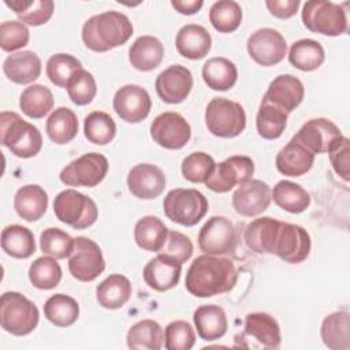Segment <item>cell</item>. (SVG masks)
Masks as SVG:
<instances>
[{
	"instance_id": "obj_1",
	"label": "cell",
	"mask_w": 350,
	"mask_h": 350,
	"mask_svg": "<svg viewBox=\"0 0 350 350\" xmlns=\"http://www.w3.org/2000/svg\"><path fill=\"white\" fill-rule=\"evenodd\" d=\"M243 239L250 250L258 254H276L290 264L306 260L312 247L310 235L304 227L269 216L250 221L245 228Z\"/></svg>"
},
{
	"instance_id": "obj_2",
	"label": "cell",
	"mask_w": 350,
	"mask_h": 350,
	"mask_svg": "<svg viewBox=\"0 0 350 350\" xmlns=\"http://www.w3.org/2000/svg\"><path fill=\"white\" fill-rule=\"evenodd\" d=\"M238 280V271L231 258L213 254H202L190 264L185 286L197 298H208L228 293Z\"/></svg>"
},
{
	"instance_id": "obj_3",
	"label": "cell",
	"mask_w": 350,
	"mask_h": 350,
	"mask_svg": "<svg viewBox=\"0 0 350 350\" xmlns=\"http://www.w3.org/2000/svg\"><path fill=\"white\" fill-rule=\"evenodd\" d=\"M133 25L122 12L105 11L90 16L82 26V41L93 52H107L129 41Z\"/></svg>"
},
{
	"instance_id": "obj_4",
	"label": "cell",
	"mask_w": 350,
	"mask_h": 350,
	"mask_svg": "<svg viewBox=\"0 0 350 350\" xmlns=\"http://www.w3.org/2000/svg\"><path fill=\"white\" fill-rule=\"evenodd\" d=\"M0 142L21 159L34 157L42 148L40 130L23 120L16 112L10 111L0 113Z\"/></svg>"
},
{
	"instance_id": "obj_5",
	"label": "cell",
	"mask_w": 350,
	"mask_h": 350,
	"mask_svg": "<svg viewBox=\"0 0 350 350\" xmlns=\"http://www.w3.org/2000/svg\"><path fill=\"white\" fill-rule=\"evenodd\" d=\"M40 312L33 301L16 291H7L0 298V324L15 336H25L36 329Z\"/></svg>"
},
{
	"instance_id": "obj_6",
	"label": "cell",
	"mask_w": 350,
	"mask_h": 350,
	"mask_svg": "<svg viewBox=\"0 0 350 350\" xmlns=\"http://www.w3.org/2000/svg\"><path fill=\"white\" fill-rule=\"evenodd\" d=\"M205 124L211 134L220 138H234L246 127L243 107L226 97L212 98L205 109Z\"/></svg>"
},
{
	"instance_id": "obj_7",
	"label": "cell",
	"mask_w": 350,
	"mask_h": 350,
	"mask_svg": "<svg viewBox=\"0 0 350 350\" xmlns=\"http://www.w3.org/2000/svg\"><path fill=\"white\" fill-rule=\"evenodd\" d=\"M165 216L178 224L193 227L208 212V200L197 189H172L163 201Z\"/></svg>"
},
{
	"instance_id": "obj_8",
	"label": "cell",
	"mask_w": 350,
	"mask_h": 350,
	"mask_svg": "<svg viewBox=\"0 0 350 350\" xmlns=\"http://www.w3.org/2000/svg\"><path fill=\"white\" fill-rule=\"evenodd\" d=\"M302 22L313 33L336 37L347 31V15L342 5L324 1L310 0L304 4Z\"/></svg>"
},
{
	"instance_id": "obj_9",
	"label": "cell",
	"mask_w": 350,
	"mask_h": 350,
	"mask_svg": "<svg viewBox=\"0 0 350 350\" xmlns=\"http://www.w3.org/2000/svg\"><path fill=\"white\" fill-rule=\"evenodd\" d=\"M53 212L56 217L75 230H83L96 223L98 209L96 202L74 189L60 191L53 200Z\"/></svg>"
},
{
	"instance_id": "obj_10",
	"label": "cell",
	"mask_w": 350,
	"mask_h": 350,
	"mask_svg": "<svg viewBox=\"0 0 350 350\" xmlns=\"http://www.w3.org/2000/svg\"><path fill=\"white\" fill-rule=\"evenodd\" d=\"M105 269L100 246L86 237L74 238V249L68 257V271L79 282H93Z\"/></svg>"
},
{
	"instance_id": "obj_11",
	"label": "cell",
	"mask_w": 350,
	"mask_h": 350,
	"mask_svg": "<svg viewBox=\"0 0 350 350\" xmlns=\"http://www.w3.org/2000/svg\"><path fill=\"white\" fill-rule=\"evenodd\" d=\"M198 246L205 254H232L237 247V230L230 219L212 216L198 232Z\"/></svg>"
},
{
	"instance_id": "obj_12",
	"label": "cell",
	"mask_w": 350,
	"mask_h": 350,
	"mask_svg": "<svg viewBox=\"0 0 350 350\" xmlns=\"http://www.w3.org/2000/svg\"><path fill=\"white\" fill-rule=\"evenodd\" d=\"M108 160L101 153H86L66 165L59 178L67 186L94 187L108 172Z\"/></svg>"
},
{
	"instance_id": "obj_13",
	"label": "cell",
	"mask_w": 350,
	"mask_h": 350,
	"mask_svg": "<svg viewBox=\"0 0 350 350\" xmlns=\"http://www.w3.org/2000/svg\"><path fill=\"white\" fill-rule=\"evenodd\" d=\"M291 139L302 144L316 154L334 150L343 139V135L334 122L325 118H314L304 123Z\"/></svg>"
},
{
	"instance_id": "obj_14",
	"label": "cell",
	"mask_w": 350,
	"mask_h": 350,
	"mask_svg": "<svg viewBox=\"0 0 350 350\" xmlns=\"http://www.w3.org/2000/svg\"><path fill=\"white\" fill-rule=\"evenodd\" d=\"M254 172V163L249 156H231L216 164L206 187L215 193H227L237 185L250 180Z\"/></svg>"
},
{
	"instance_id": "obj_15",
	"label": "cell",
	"mask_w": 350,
	"mask_h": 350,
	"mask_svg": "<svg viewBox=\"0 0 350 350\" xmlns=\"http://www.w3.org/2000/svg\"><path fill=\"white\" fill-rule=\"evenodd\" d=\"M250 57L262 67L280 63L287 52L284 37L275 29L262 27L252 33L246 42Z\"/></svg>"
},
{
	"instance_id": "obj_16",
	"label": "cell",
	"mask_w": 350,
	"mask_h": 350,
	"mask_svg": "<svg viewBox=\"0 0 350 350\" xmlns=\"http://www.w3.org/2000/svg\"><path fill=\"white\" fill-rule=\"evenodd\" d=\"M150 137L165 149H182L191 137V129L187 120L178 112H163L157 115L150 124Z\"/></svg>"
},
{
	"instance_id": "obj_17",
	"label": "cell",
	"mask_w": 350,
	"mask_h": 350,
	"mask_svg": "<svg viewBox=\"0 0 350 350\" xmlns=\"http://www.w3.org/2000/svg\"><path fill=\"white\" fill-rule=\"evenodd\" d=\"M112 107L122 120L127 123H139L148 118L152 108V100L142 86L124 85L116 90Z\"/></svg>"
},
{
	"instance_id": "obj_18",
	"label": "cell",
	"mask_w": 350,
	"mask_h": 350,
	"mask_svg": "<svg viewBox=\"0 0 350 350\" xmlns=\"http://www.w3.org/2000/svg\"><path fill=\"white\" fill-rule=\"evenodd\" d=\"M154 88L164 103L179 104L191 92L193 75L185 66L172 64L157 75Z\"/></svg>"
},
{
	"instance_id": "obj_19",
	"label": "cell",
	"mask_w": 350,
	"mask_h": 350,
	"mask_svg": "<svg viewBox=\"0 0 350 350\" xmlns=\"http://www.w3.org/2000/svg\"><path fill=\"white\" fill-rule=\"evenodd\" d=\"M271 189L260 179H250L232 194V206L237 213L246 217L261 215L271 204Z\"/></svg>"
},
{
	"instance_id": "obj_20",
	"label": "cell",
	"mask_w": 350,
	"mask_h": 350,
	"mask_svg": "<svg viewBox=\"0 0 350 350\" xmlns=\"http://www.w3.org/2000/svg\"><path fill=\"white\" fill-rule=\"evenodd\" d=\"M127 187L137 198L153 200L164 191L165 175L157 165L141 163L129 171Z\"/></svg>"
},
{
	"instance_id": "obj_21",
	"label": "cell",
	"mask_w": 350,
	"mask_h": 350,
	"mask_svg": "<svg viewBox=\"0 0 350 350\" xmlns=\"http://www.w3.org/2000/svg\"><path fill=\"white\" fill-rule=\"evenodd\" d=\"M182 262L171 256L159 253L148 261L142 271L145 283L156 291H167L175 287L180 279Z\"/></svg>"
},
{
	"instance_id": "obj_22",
	"label": "cell",
	"mask_w": 350,
	"mask_h": 350,
	"mask_svg": "<svg viewBox=\"0 0 350 350\" xmlns=\"http://www.w3.org/2000/svg\"><path fill=\"white\" fill-rule=\"evenodd\" d=\"M305 88L301 79L291 74L278 75L268 86L262 100L282 108L287 113L293 112L304 100Z\"/></svg>"
},
{
	"instance_id": "obj_23",
	"label": "cell",
	"mask_w": 350,
	"mask_h": 350,
	"mask_svg": "<svg viewBox=\"0 0 350 350\" xmlns=\"http://www.w3.org/2000/svg\"><path fill=\"white\" fill-rule=\"evenodd\" d=\"M175 45L180 56L190 60H200L211 51L212 37L204 26L189 23L178 30Z\"/></svg>"
},
{
	"instance_id": "obj_24",
	"label": "cell",
	"mask_w": 350,
	"mask_h": 350,
	"mask_svg": "<svg viewBox=\"0 0 350 350\" xmlns=\"http://www.w3.org/2000/svg\"><path fill=\"white\" fill-rule=\"evenodd\" d=\"M314 163V153L306 149L302 144L290 139V142L279 150L275 159L276 168L286 176H302Z\"/></svg>"
},
{
	"instance_id": "obj_25",
	"label": "cell",
	"mask_w": 350,
	"mask_h": 350,
	"mask_svg": "<svg viewBox=\"0 0 350 350\" xmlns=\"http://www.w3.org/2000/svg\"><path fill=\"white\" fill-rule=\"evenodd\" d=\"M5 77L18 85L34 82L41 74V60L33 51L11 53L3 63Z\"/></svg>"
},
{
	"instance_id": "obj_26",
	"label": "cell",
	"mask_w": 350,
	"mask_h": 350,
	"mask_svg": "<svg viewBox=\"0 0 350 350\" xmlns=\"http://www.w3.org/2000/svg\"><path fill=\"white\" fill-rule=\"evenodd\" d=\"M243 336L256 339L265 349H278L282 342L278 321L265 312H254L246 316Z\"/></svg>"
},
{
	"instance_id": "obj_27",
	"label": "cell",
	"mask_w": 350,
	"mask_h": 350,
	"mask_svg": "<svg viewBox=\"0 0 350 350\" xmlns=\"http://www.w3.org/2000/svg\"><path fill=\"white\" fill-rule=\"evenodd\" d=\"M193 321L198 336L206 342L220 339L227 332L226 312L215 304L198 306L193 313Z\"/></svg>"
},
{
	"instance_id": "obj_28",
	"label": "cell",
	"mask_w": 350,
	"mask_h": 350,
	"mask_svg": "<svg viewBox=\"0 0 350 350\" xmlns=\"http://www.w3.org/2000/svg\"><path fill=\"white\" fill-rule=\"evenodd\" d=\"M14 208L19 217L36 221L44 216L48 208V194L38 185H26L18 189L14 197Z\"/></svg>"
},
{
	"instance_id": "obj_29",
	"label": "cell",
	"mask_w": 350,
	"mask_h": 350,
	"mask_svg": "<svg viewBox=\"0 0 350 350\" xmlns=\"http://www.w3.org/2000/svg\"><path fill=\"white\" fill-rule=\"evenodd\" d=\"M164 57V45L153 36L138 37L129 49V60L138 71H150L160 66Z\"/></svg>"
},
{
	"instance_id": "obj_30",
	"label": "cell",
	"mask_w": 350,
	"mask_h": 350,
	"mask_svg": "<svg viewBox=\"0 0 350 350\" xmlns=\"http://www.w3.org/2000/svg\"><path fill=\"white\" fill-rule=\"evenodd\" d=\"M323 343L331 350L350 349V313L347 310L334 312L321 323Z\"/></svg>"
},
{
	"instance_id": "obj_31",
	"label": "cell",
	"mask_w": 350,
	"mask_h": 350,
	"mask_svg": "<svg viewBox=\"0 0 350 350\" xmlns=\"http://www.w3.org/2000/svg\"><path fill=\"white\" fill-rule=\"evenodd\" d=\"M131 291L130 280L120 273H113L97 286L96 299L104 309H119L130 299Z\"/></svg>"
},
{
	"instance_id": "obj_32",
	"label": "cell",
	"mask_w": 350,
	"mask_h": 350,
	"mask_svg": "<svg viewBox=\"0 0 350 350\" xmlns=\"http://www.w3.org/2000/svg\"><path fill=\"white\" fill-rule=\"evenodd\" d=\"M202 79L212 90L226 92L237 83L238 68L227 57H211L202 66Z\"/></svg>"
},
{
	"instance_id": "obj_33",
	"label": "cell",
	"mask_w": 350,
	"mask_h": 350,
	"mask_svg": "<svg viewBox=\"0 0 350 350\" xmlns=\"http://www.w3.org/2000/svg\"><path fill=\"white\" fill-rule=\"evenodd\" d=\"M167 226L156 216H144L134 227V241L138 247L146 252L159 253L167 241Z\"/></svg>"
},
{
	"instance_id": "obj_34",
	"label": "cell",
	"mask_w": 350,
	"mask_h": 350,
	"mask_svg": "<svg viewBox=\"0 0 350 350\" xmlns=\"http://www.w3.org/2000/svg\"><path fill=\"white\" fill-rule=\"evenodd\" d=\"M126 340L134 350H159L164 345V331L157 321L145 319L129 328Z\"/></svg>"
},
{
	"instance_id": "obj_35",
	"label": "cell",
	"mask_w": 350,
	"mask_h": 350,
	"mask_svg": "<svg viewBox=\"0 0 350 350\" xmlns=\"http://www.w3.org/2000/svg\"><path fill=\"white\" fill-rule=\"evenodd\" d=\"M45 131L49 139L57 145L71 142L78 133L77 115L67 107L56 108L46 120Z\"/></svg>"
},
{
	"instance_id": "obj_36",
	"label": "cell",
	"mask_w": 350,
	"mask_h": 350,
	"mask_svg": "<svg viewBox=\"0 0 350 350\" xmlns=\"http://www.w3.org/2000/svg\"><path fill=\"white\" fill-rule=\"evenodd\" d=\"M1 249L15 258H29L36 252L31 230L21 224H11L1 231Z\"/></svg>"
},
{
	"instance_id": "obj_37",
	"label": "cell",
	"mask_w": 350,
	"mask_h": 350,
	"mask_svg": "<svg viewBox=\"0 0 350 350\" xmlns=\"http://www.w3.org/2000/svg\"><path fill=\"white\" fill-rule=\"evenodd\" d=\"M271 197L279 208L290 213H301L310 205L309 193L301 185L291 180L278 182L271 191Z\"/></svg>"
},
{
	"instance_id": "obj_38",
	"label": "cell",
	"mask_w": 350,
	"mask_h": 350,
	"mask_svg": "<svg viewBox=\"0 0 350 350\" xmlns=\"http://www.w3.org/2000/svg\"><path fill=\"white\" fill-rule=\"evenodd\" d=\"M325 59L324 48L320 42L312 38L295 41L288 51V62L301 71L317 70Z\"/></svg>"
},
{
	"instance_id": "obj_39",
	"label": "cell",
	"mask_w": 350,
	"mask_h": 350,
	"mask_svg": "<svg viewBox=\"0 0 350 350\" xmlns=\"http://www.w3.org/2000/svg\"><path fill=\"white\" fill-rule=\"evenodd\" d=\"M4 4L16 14L22 23L30 26L46 23L55 10L52 0H5Z\"/></svg>"
},
{
	"instance_id": "obj_40",
	"label": "cell",
	"mask_w": 350,
	"mask_h": 350,
	"mask_svg": "<svg viewBox=\"0 0 350 350\" xmlns=\"http://www.w3.org/2000/svg\"><path fill=\"white\" fill-rule=\"evenodd\" d=\"M44 314L56 327H70L78 320L79 305L72 297L57 293L44 304Z\"/></svg>"
},
{
	"instance_id": "obj_41",
	"label": "cell",
	"mask_w": 350,
	"mask_h": 350,
	"mask_svg": "<svg viewBox=\"0 0 350 350\" xmlns=\"http://www.w3.org/2000/svg\"><path fill=\"white\" fill-rule=\"evenodd\" d=\"M288 113L282 108L262 100L256 116V127L264 139L279 138L287 126Z\"/></svg>"
},
{
	"instance_id": "obj_42",
	"label": "cell",
	"mask_w": 350,
	"mask_h": 350,
	"mask_svg": "<svg viewBox=\"0 0 350 350\" xmlns=\"http://www.w3.org/2000/svg\"><path fill=\"white\" fill-rule=\"evenodd\" d=\"M19 107L26 116L41 119L53 108V94L46 86L34 83L22 92Z\"/></svg>"
},
{
	"instance_id": "obj_43",
	"label": "cell",
	"mask_w": 350,
	"mask_h": 350,
	"mask_svg": "<svg viewBox=\"0 0 350 350\" xmlns=\"http://www.w3.org/2000/svg\"><path fill=\"white\" fill-rule=\"evenodd\" d=\"M29 280L36 288L52 290L62 280V268L55 257H38L29 268Z\"/></svg>"
},
{
	"instance_id": "obj_44",
	"label": "cell",
	"mask_w": 350,
	"mask_h": 350,
	"mask_svg": "<svg viewBox=\"0 0 350 350\" xmlns=\"http://www.w3.org/2000/svg\"><path fill=\"white\" fill-rule=\"evenodd\" d=\"M83 133L89 142L96 145H107L115 138L116 124L109 113L93 111L85 118Z\"/></svg>"
},
{
	"instance_id": "obj_45",
	"label": "cell",
	"mask_w": 350,
	"mask_h": 350,
	"mask_svg": "<svg viewBox=\"0 0 350 350\" xmlns=\"http://www.w3.org/2000/svg\"><path fill=\"white\" fill-rule=\"evenodd\" d=\"M209 21L219 33H232L242 22V8L234 0H219L209 10Z\"/></svg>"
},
{
	"instance_id": "obj_46",
	"label": "cell",
	"mask_w": 350,
	"mask_h": 350,
	"mask_svg": "<svg viewBox=\"0 0 350 350\" xmlns=\"http://www.w3.org/2000/svg\"><path fill=\"white\" fill-rule=\"evenodd\" d=\"M82 68L81 62L68 53L52 55L45 66L49 81L57 88H67L71 77Z\"/></svg>"
},
{
	"instance_id": "obj_47",
	"label": "cell",
	"mask_w": 350,
	"mask_h": 350,
	"mask_svg": "<svg viewBox=\"0 0 350 350\" xmlns=\"http://www.w3.org/2000/svg\"><path fill=\"white\" fill-rule=\"evenodd\" d=\"M215 167L216 163L212 156L205 152H193L183 159L180 171L186 180L193 183H205L211 178Z\"/></svg>"
},
{
	"instance_id": "obj_48",
	"label": "cell",
	"mask_w": 350,
	"mask_h": 350,
	"mask_svg": "<svg viewBox=\"0 0 350 350\" xmlns=\"http://www.w3.org/2000/svg\"><path fill=\"white\" fill-rule=\"evenodd\" d=\"M40 247L44 254L62 260L70 257L74 249V239L66 231L51 227L41 232L40 235Z\"/></svg>"
},
{
	"instance_id": "obj_49",
	"label": "cell",
	"mask_w": 350,
	"mask_h": 350,
	"mask_svg": "<svg viewBox=\"0 0 350 350\" xmlns=\"http://www.w3.org/2000/svg\"><path fill=\"white\" fill-rule=\"evenodd\" d=\"M67 93L75 105L90 104L97 94L94 77L83 68L78 70L67 83Z\"/></svg>"
},
{
	"instance_id": "obj_50",
	"label": "cell",
	"mask_w": 350,
	"mask_h": 350,
	"mask_svg": "<svg viewBox=\"0 0 350 350\" xmlns=\"http://www.w3.org/2000/svg\"><path fill=\"white\" fill-rule=\"evenodd\" d=\"M196 343V332L185 320L171 321L164 329V347L167 350H189Z\"/></svg>"
},
{
	"instance_id": "obj_51",
	"label": "cell",
	"mask_w": 350,
	"mask_h": 350,
	"mask_svg": "<svg viewBox=\"0 0 350 350\" xmlns=\"http://www.w3.org/2000/svg\"><path fill=\"white\" fill-rule=\"evenodd\" d=\"M30 33L21 21H5L0 25V46L5 52L18 51L29 44Z\"/></svg>"
},
{
	"instance_id": "obj_52",
	"label": "cell",
	"mask_w": 350,
	"mask_h": 350,
	"mask_svg": "<svg viewBox=\"0 0 350 350\" xmlns=\"http://www.w3.org/2000/svg\"><path fill=\"white\" fill-rule=\"evenodd\" d=\"M193 250V242L190 241L189 237L179 231H168L167 241L159 253L171 256L183 264L191 257Z\"/></svg>"
},
{
	"instance_id": "obj_53",
	"label": "cell",
	"mask_w": 350,
	"mask_h": 350,
	"mask_svg": "<svg viewBox=\"0 0 350 350\" xmlns=\"http://www.w3.org/2000/svg\"><path fill=\"white\" fill-rule=\"evenodd\" d=\"M349 153H350V141L349 138L343 137L340 144L329 152V160L334 171L343 179L349 180Z\"/></svg>"
},
{
	"instance_id": "obj_54",
	"label": "cell",
	"mask_w": 350,
	"mask_h": 350,
	"mask_svg": "<svg viewBox=\"0 0 350 350\" xmlns=\"http://www.w3.org/2000/svg\"><path fill=\"white\" fill-rule=\"evenodd\" d=\"M299 0H267L265 5L271 15L279 19H288L294 16L299 7Z\"/></svg>"
},
{
	"instance_id": "obj_55",
	"label": "cell",
	"mask_w": 350,
	"mask_h": 350,
	"mask_svg": "<svg viewBox=\"0 0 350 350\" xmlns=\"http://www.w3.org/2000/svg\"><path fill=\"white\" fill-rule=\"evenodd\" d=\"M171 5L182 15H194L204 5L202 0H172Z\"/></svg>"
}]
</instances>
